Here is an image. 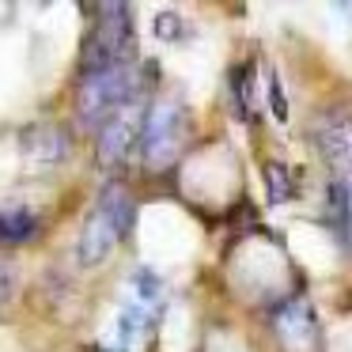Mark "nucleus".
<instances>
[{
  "label": "nucleus",
  "mask_w": 352,
  "mask_h": 352,
  "mask_svg": "<svg viewBox=\"0 0 352 352\" xmlns=\"http://www.w3.org/2000/svg\"><path fill=\"white\" fill-rule=\"evenodd\" d=\"M133 228V197L122 182H107V190L99 193L91 216L84 220L76 239V261L84 269H95L99 261H107V254L129 235Z\"/></svg>",
  "instance_id": "1"
},
{
  "label": "nucleus",
  "mask_w": 352,
  "mask_h": 352,
  "mask_svg": "<svg viewBox=\"0 0 352 352\" xmlns=\"http://www.w3.org/2000/svg\"><path fill=\"white\" fill-rule=\"evenodd\" d=\"M140 99V69L133 61H122L114 69L91 72L80 80L76 91V114L84 125H102L118 107Z\"/></svg>",
  "instance_id": "2"
},
{
  "label": "nucleus",
  "mask_w": 352,
  "mask_h": 352,
  "mask_svg": "<svg viewBox=\"0 0 352 352\" xmlns=\"http://www.w3.org/2000/svg\"><path fill=\"white\" fill-rule=\"evenodd\" d=\"M91 12H95V23L84 38V50H80L84 76L129 61L125 57L129 54V8L125 4H99Z\"/></svg>",
  "instance_id": "3"
},
{
  "label": "nucleus",
  "mask_w": 352,
  "mask_h": 352,
  "mask_svg": "<svg viewBox=\"0 0 352 352\" xmlns=\"http://www.w3.org/2000/svg\"><path fill=\"white\" fill-rule=\"evenodd\" d=\"M186 144V110L175 99H155L148 102L144 122H140V155H144L148 167H167L178 160Z\"/></svg>",
  "instance_id": "4"
},
{
  "label": "nucleus",
  "mask_w": 352,
  "mask_h": 352,
  "mask_svg": "<svg viewBox=\"0 0 352 352\" xmlns=\"http://www.w3.org/2000/svg\"><path fill=\"white\" fill-rule=\"evenodd\" d=\"M273 337L280 352H322V326L303 296L284 299L273 311Z\"/></svg>",
  "instance_id": "5"
},
{
  "label": "nucleus",
  "mask_w": 352,
  "mask_h": 352,
  "mask_svg": "<svg viewBox=\"0 0 352 352\" xmlns=\"http://www.w3.org/2000/svg\"><path fill=\"white\" fill-rule=\"evenodd\" d=\"M144 99H133L125 107H118L107 122L99 125V163L102 167H122L129 160V152L140 140V122H144Z\"/></svg>",
  "instance_id": "6"
},
{
  "label": "nucleus",
  "mask_w": 352,
  "mask_h": 352,
  "mask_svg": "<svg viewBox=\"0 0 352 352\" xmlns=\"http://www.w3.org/2000/svg\"><path fill=\"white\" fill-rule=\"evenodd\" d=\"M314 144H318L322 160L333 163L337 182H349V148H352L349 118L344 114H322L318 125H314Z\"/></svg>",
  "instance_id": "7"
},
{
  "label": "nucleus",
  "mask_w": 352,
  "mask_h": 352,
  "mask_svg": "<svg viewBox=\"0 0 352 352\" xmlns=\"http://www.w3.org/2000/svg\"><path fill=\"white\" fill-rule=\"evenodd\" d=\"M19 148H23V155L34 163H61L72 148V137H69V129L57 125V122H34L23 129Z\"/></svg>",
  "instance_id": "8"
},
{
  "label": "nucleus",
  "mask_w": 352,
  "mask_h": 352,
  "mask_svg": "<svg viewBox=\"0 0 352 352\" xmlns=\"http://www.w3.org/2000/svg\"><path fill=\"white\" fill-rule=\"evenodd\" d=\"M38 231L31 208H0V239L4 243H27V239Z\"/></svg>",
  "instance_id": "9"
},
{
  "label": "nucleus",
  "mask_w": 352,
  "mask_h": 352,
  "mask_svg": "<svg viewBox=\"0 0 352 352\" xmlns=\"http://www.w3.org/2000/svg\"><path fill=\"white\" fill-rule=\"evenodd\" d=\"M265 182H269V201H288L292 193H296V178H292V170L284 167V163H276V160L265 163Z\"/></svg>",
  "instance_id": "10"
},
{
  "label": "nucleus",
  "mask_w": 352,
  "mask_h": 352,
  "mask_svg": "<svg viewBox=\"0 0 352 352\" xmlns=\"http://www.w3.org/2000/svg\"><path fill=\"white\" fill-rule=\"evenodd\" d=\"M4 292H8V269H4V261H0V299H4Z\"/></svg>",
  "instance_id": "11"
}]
</instances>
